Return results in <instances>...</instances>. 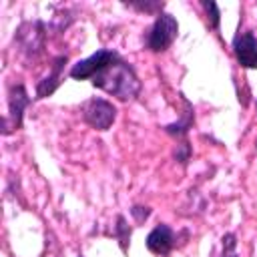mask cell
I'll use <instances>...</instances> for the list:
<instances>
[{
    "label": "cell",
    "mask_w": 257,
    "mask_h": 257,
    "mask_svg": "<svg viewBox=\"0 0 257 257\" xmlns=\"http://www.w3.org/2000/svg\"><path fill=\"white\" fill-rule=\"evenodd\" d=\"M92 84L120 100H131L141 90V80L135 68L128 62H124L120 56L114 62H110L104 70H100L92 78Z\"/></svg>",
    "instance_id": "6da1fadb"
},
{
    "label": "cell",
    "mask_w": 257,
    "mask_h": 257,
    "mask_svg": "<svg viewBox=\"0 0 257 257\" xmlns=\"http://www.w3.org/2000/svg\"><path fill=\"white\" fill-rule=\"evenodd\" d=\"M177 32H179V24L177 20L171 16V14H165L161 12L155 20V24L151 26V32L147 36V46L149 50L153 52H163L167 50L173 40L177 38Z\"/></svg>",
    "instance_id": "7a4b0ae2"
},
{
    "label": "cell",
    "mask_w": 257,
    "mask_h": 257,
    "mask_svg": "<svg viewBox=\"0 0 257 257\" xmlns=\"http://www.w3.org/2000/svg\"><path fill=\"white\" fill-rule=\"evenodd\" d=\"M82 118L96 131H106L116 118V108L104 98H90L82 106Z\"/></svg>",
    "instance_id": "3957f363"
},
{
    "label": "cell",
    "mask_w": 257,
    "mask_h": 257,
    "mask_svg": "<svg viewBox=\"0 0 257 257\" xmlns=\"http://www.w3.org/2000/svg\"><path fill=\"white\" fill-rule=\"evenodd\" d=\"M118 58V54L114 50H96L94 54H90L84 60H78L76 64H72L70 68V76L76 80H84V78H94L100 70H104L110 62H114Z\"/></svg>",
    "instance_id": "277c9868"
},
{
    "label": "cell",
    "mask_w": 257,
    "mask_h": 257,
    "mask_svg": "<svg viewBox=\"0 0 257 257\" xmlns=\"http://www.w3.org/2000/svg\"><path fill=\"white\" fill-rule=\"evenodd\" d=\"M30 104V96L26 92V88L22 84H14L10 86V94H8V116L4 118V128L10 122V131L20 128L22 126V116H24V108ZM4 133V131H2Z\"/></svg>",
    "instance_id": "5b68a950"
},
{
    "label": "cell",
    "mask_w": 257,
    "mask_h": 257,
    "mask_svg": "<svg viewBox=\"0 0 257 257\" xmlns=\"http://www.w3.org/2000/svg\"><path fill=\"white\" fill-rule=\"evenodd\" d=\"M233 54L243 68H257V38L251 32H239L233 38Z\"/></svg>",
    "instance_id": "8992f818"
},
{
    "label": "cell",
    "mask_w": 257,
    "mask_h": 257,
    "mask_svg": "<svg viewBox=\"0 0 257 257\" xmlns=\"http://www.w3.org/2000/svg\"><path fill=\"white\" fill-rule=\"evenodd\" d=\"M175 247V233L169 225L161 223L147 235V249L155 255H169Z\"/></svg>",
    "instance_id": "52a82bcc"
},
{
    "label": "cell",
    "mask_w": 257,
    "mask_h": 257,
    "mask_svg": "<svg viewBox=\"0 0 257 257\" xmlns=\"http://www.w3.org/2000/svg\"><path fill=\"white\" fill-rule=\"evenodd\" d=\"M66 64V56H58L52 62V70L36 84V98H46L50 96L58 86H60V78H62V68Z\"/></svg>",
    "instance_id": "ba28073f"
},
{
    "label": "cell",
    "mask_w": 257,
    "mask_h": 257,
    "mask_svg": "<svg viewBox=\"0 0 257 257\" xmlns=\"http://www.w3.org/2000/svg\"><path fill=\"white\" fill-rule=\"evenodd\" d=\"M187 102V100H185ZM193 124V106L187 102V110H185V118L181 120V122H175V124H167L165 126V131L169 133V135H177V137H181V135H185L187 131H189V126Z\"/></svg>",
    "instance_id": "9c48e42d"
},
{
    "label": "cell",
    "mask_w": 257,
    "mask_h": 257,
    "mask_svg": "<svg viewBox=\"0 0 257 257\" xmlns=\"http://www.w3.org/2000/svg\"><path fill=\"white\" fill-rule=\"evenodd\" d=\"M116 239L120 243V249L126 251L128 247V239H131V227L126 225V219L122 215L116 217Z\"/></svg>",
    "instance_id": "30bf717a"
},
{
    "label": "cell",
    "mask_w": 257,
    "mask_h": 257,
    "mask_svg": "<svg viewBox=\"0 0 257 257\" xmlns=\"http://www.w3.org/2000/svg\"><path fill=\"white\" fill-rule=\"evenodd\" d=\"M221 243H223V253L219 257H237V237L233 233L223 235Z\"/></svg>",
    "instance_id": "8fae6325"
},
{
    "label": "cell",
    "mask_w": 257,
    "mask_h": 257,
    "mask_svg": "<svg viewBox=\"0 0 257 257\" xmlns=\"http://www.w3.org/2000/svg\"><path fill=\"white\" fill-rule=\"evenodd\" d=\"M203 8L207 10V18H209V24L213 26V28H219V8H217V4L215 2H203Z\"/></svg>",
    "instance_id": "7c38bea8"
},
{
    "label": "cell",
    "mask_w": 257,
    "mask_h": 257,
    "mask_svg": "<svg viewBox=\"0 0 257 257\" xmlns=\"http://www.w3.org/2000/svg\"><path fill=\"white\" fill-rule=\"evenodd\" d=\"M131 215L135 217V221H137V223H143V221H147V219H149L151 209H149V207H139V205H137V207H133V209H131Z\"/></svg>",
    "instance_id": "4fadbf2b"
},
{
    "label": "cell",
    "mask_w": 257,
    "mask_h": 257,
    "mask_svg": "<svg viewBox=\"0 0 257 257\" xmlns=\"http://www.w3.org/2000/svg\"><path fill=\"white\" fill-rule=\"evenodd\" d=\"M133 6L139 8V10H145V12H153V10H161L163 8V4H159V2H145V4L133 2Z\"/></svg>",
    "instance_id": "5bb4252c"
},
{
    "label": "cell",
    "mask_w": 257,
    "mask_h": 257,
    "mask_svg": "<svg viewBox=\"0 0 257 257\" xmlns=\"http://www.w3.org/2000/svg\"><path fill=\"white\" fill-rule=\"evenodd\" d=\"M255 145H257V143H255Z\"/></svg>",
    "instance_id": "9a60e30c"
}]
</instances>
